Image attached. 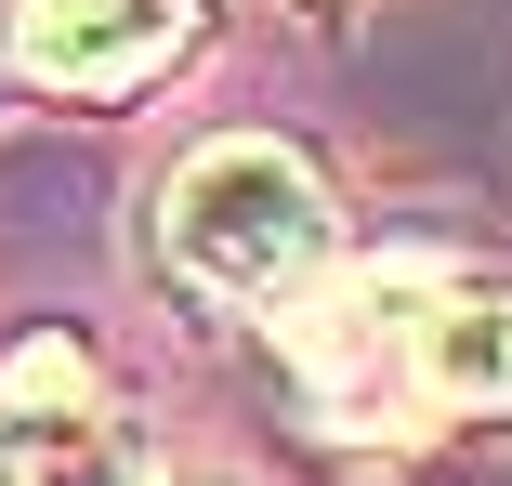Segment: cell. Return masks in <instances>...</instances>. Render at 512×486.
I'll use <instances>...</instances> for the list:
<instances>
[{
  "label": "cell",
  "instance_id": "1",
  "mask_svg": "<svg viewBox=\"0 0 512 486\" xmlns=\"http://www.w3.org/2000/svg\"><path fill=\"white\" fill-rule=\"evenodd\" d=\"M329 237H342V211H329L316 158L276 132H211L158 198V263L197 303H276L329 263Z\"/></svg>",
  "mask_w": 512,
  "mask_h": 486
},
{
  "label": "cell",
  "instance_id": "2",
  "mask_svg": "<svg viewBox=\"0 0 512 486\" xmlns=\"http://www.w3.org/2000/svg\"><path fill=\"white\" fill-rule=\"evenodd\" d=\"M0 486H145V434L119 421L79 329L0 342Z\"/></svg>",
  "mask_w": 512,
  "mask_h": 486
},
{
  "label": "cell",
  "instance_id": "3",
  "mask_svg": "<svg viewBox=\"0 0 512 486\" xmlns=\"http://www.w3.org/2000/svg\"><path fill=\"white\" fill-rule=\"evenodd\" d=\"M407 434L421 421H512V276H421L394 342Z\"/></svg>",
  "mask_w": 512,
  "mask_h": 486
},
{
  "label": "cell",
  "instance_id": "4",
  "mask_svg": "<svg viewBox=\"0 0 512 486\" xmlns=\"http://www.w3.org/2000/svg\"><path fill=\"white\" fill-rule=\"evenodd\" d=\"M184 53V0H27L14 66L40 92H145Z\"/></svg>",
  "mask_w": 512,
  "mask_h": 486
}]
</instances>
